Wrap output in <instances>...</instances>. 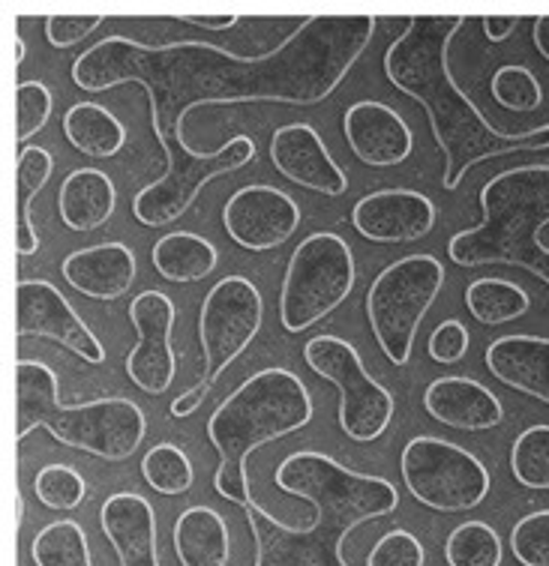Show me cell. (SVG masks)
I'll return each mask as SVG.
<instances>
[{
    "mask_svg": "<svg viewBox=\"0 0 549 566\" xmlns=\"http://www.w3.org/2000/svg\"><path fill=\"white\" fill-rule=\"evenodd\" d=\"M468 24L466 15H415L384 52V75L396 91L412 96L429 117L436 145L445 154L442 186L459 189L468 168L484 159L549 150V124L526 133H505L484 117L450 75V45Z\"/></svg>",
    "mask_w": 549,
    "mask_h": 566,
    "instance_id": "1",
    "label": "cell"
},
{
    "mask_svg": "<svg viewBox=\"0 0 549 566\" xmlns=\"http://www.w3.org/2000/svg\"><path fill=\"white\" fill-rule=\"evenodd\" d=\"M286 494L310 501V527H289L265 513L256 501L244 506L256 539V566H349L342 543L354 527L394 513L400 492L391 480L349 471L333 455L303 450L277 468Z\"/></svg>",
    "mask_w": 549,
    "mask_h": 566,
    "instance_id": "2",
    "label": "cell"
},
{
    "mask_svg": "<svg viewBox=\"0 0 549 566\" xmlns=\"http://www.w3.org/2000/svg\"><path fill=\"white\" fill-rule=\"evenodd\" d=\"M375 24V15H312L273 52L256 57L228 52L210 73L208 99L201 108L244 103L319 105L366 52Z\"/></svg>",
    "mask_w": 549,
    "mask_h": 566,
    "instance_id": "3",
    "label": "cell"
},
{
    "mask_svg": "<svg viewBox=\"0 0 549 566\" xmlns=\"http://www.w3.org/2000/svg\"><path fill=\"white\" fill-rule=\"evenodd\" d=\"M310 420L312 396L294 371L273 366L249 375L208 420V438L219 453L214 476L219 497L238 506L252 504L247 455L298 432Z\"/></svg>",
    "mask_w": 549,
    "mask_h": 566,
    "instance_id": "4",
    "label": "cell"
},
{
    "mask_svg": "<svg viewBox=\"0 0 549 566\" xmlns=\"http://www.w3.org/2000/svg\"><path fill=\"white\" fill-rule=\"evenodd\" d=\"M480 226L450 238L447 255L459 268L508 264L549 285V247L540 240L549 226V165L508 168L480 189Z\"/></svg>",
    "mask_w": 549,
    "mask_h": 566,
    "instance_id": "5",
    "label": "cell"
},
{
    "mask_svg": "<svg viewBox=\"0 0 549 566\" xmlns=\"http://www.w3.org/2000/svg\"><path fill=\"white\" fill-rule=\"evenodd\" d=\"M15 438L24 441L33 429H45L54 441L75 447L105 462H124L142 447L147 432L145 411L130 399L61 402V384L45 363H15Z\"/></svg>",
    "mask_w": 549,
    "mask_h": 566,
    "instance_id": "6",
    "label": "cell"
},
{
    "mask_svg": "<svg viewBox=\"0 0 549 566\" xmlns=\"http://www.w3.org/2000/svg\"><path fill=\"white\" fill-rule=\"evenodd\" d=\"M151 124L166 159V171L133 198V217L147 228L172 226L196 205L198 192L214 177L231 175L256 159V142L249 135H235L228 145L205 154L189 145L187 124L177 114L151 112Z\"/></svg>",
    "mask_w": 549,
    "mask_h": 566,
    "instance_id": "7",
    "label": "cell"
},
{
    "mask_svg": "<svg viewBox=\"0 0 549 566\" xmlns=\"http://www.w3.org/2000/svg\"><path fill=\"white\" fill-rule=\"evenodd\" d=\"M445 289V268L433 255H405L375 276L366 291V318L384 357L405 366L429 306Z\"/></svg>",
    "mask_w": 549,
    "mask_h": 566,
    "instance_id": "8",
    "label": "cell"
},
{
    "mask_svg": "<svg viewBox=\"0 0 549 566\" xmlns=\"http://www.w3.org/2000/svg\"><path fill=\"white\" fill-rule=\"evenodd\" d=\"M261 318H265V303H261L259 289L247 276L219 279L198 312V339L205 350L201 381L172 402V417L180 420L198 411V405L208 399L219 375L259 336Z\"/></svg>",
    "mask_w": 549,
    "mask_h": 566,
    "instance_id": "9",
    "label": "cell"
},
{
    "mask_svg": "<svg viewBox=\"0 0 549 566\" xmlns=\"http://www.w3.org/2000/svg\"><path fill=\"white\" fill-rule=\"evenodd\" d=\"M354 255L333 231H315L289 258L280 291V321L286 333H303L340 310L354 291Z\"/></svg>",
    "mask_w": 549,
    "mask_h": 566,
    "instance_id": "10",
    "label": "cell"
},
{
    "mask_svg": "<svg viewBox=\"0 0 549 566\" xmlns=\"http://www.w3.org/2000/svg\"><path fill=\"white\" fill-rule=\"evenodd\" d=\"M400 471L417 504L436 513H466L489 494V471L475 453L445 438L421 434L405 443Z\"/></svg>",
    "mask_w": 549,
    "mask_h": 566,
    "instance_id": "11",
    "label": "cell"
},
{
    "mask_svg": "<svg viewBox=\"0 0 549 566\" xmlns=\"http://www.w3.org/2000/svg\"><path fill=\"white\" fill-rule=\"evenodd\" d=\"M303 360L340 390V429L354 443H370L394 420V396L370 378L361 354L340 336H315L303 345Z\"/></svg>",
    "mask_w": 549,
    "mask_h": 566,
    "instance_id": "12",
    "label": "cell"
},
{
    "mask_svg": "<svg viewBox=\"0 0 549 566\" xmlns=\"http://www.w3.org/2000/svg\"><path fill=\"white\" fill-rule=\"evenodd\" d=\"M175 318V303L163 291H142L130 303V321L138 333V342L126 354V375L147 396H163L175 381L177 357L172 350Z\"/></svg>",
    "mask_w": 549,
    "mask_h": 566,
    "instance_id": "13",
    "label": "cell"
},
{
    "mask_svg": "<svg viewBox=\"0 0 549 566\" xmlns=\"http://www.w3.org/2000/svg\"><path fill=\"white\" fill-rule=\"evenodd\" d=\"M15 310H19V315H15L19 339L37 336V339L58 342L66 350L79 354L84 363H91V366H100L105 360V350L100 339L75 315L70 300L63 297L52 282H45V279H21L19 285H15Z\"/></svg>",
    "mask_w": 549,
    "mask_h": 566,
    "instance_id": "14",
    "label": "cell"
},
{
    "mask_svg": "<svg viewBox=\"0 0 549 566\" xmlns=\"http://www.w3.org/2000/svg\"><path fill=\"white\" fill-rule=\"evenodd\" d=\"M226 234L247 252L280 249L301 226V207L277 186H240L222 207Z\"/></svg>",
    "mask_w": 549,
    "mask_h": 566,
    "instance_id": "15",
    "label": "cell"
},
{
    "mask_svg": "<svg viewBox=\"0 0 549 566\" xmlns=\"http://www.w3.org/2000/svg\"><path fill=\"white\" fill-rule=\"evenodd\" d=\"M352 226L373 243H412L436 228V205L417 189H379L354 205Z\"/></svg>",
    "mask_w": 549,
    "mask_h": 566,
    "instance_id": "16",
    "label": "cell"
},
{
    "mask_svg": "<svg viewBox=\"0 0 549 566\" xmlns=\"http://www.w3.org/2000/svg\"><path fill=\"white\" fill-rule=\"evenodd\" d=\"M270 163L286 180L312 192L340 198L349 189V177L310 124L280 126L270 138Z\"/></svg>",
    "mask_w": 549,
    "mask_h": 566,
    "instance_id": "17",
    "label": "cell"
},
{
    "mask_svg": "<svg viewBox=\"0 0 549 566\" xmlns=\"http://www.w3.org/2000/svg\"><path fill=\"white\" fill-rule=\"evenodd\" d=\"M342 133L352 154L373 168L405 163L415 150V135H412V126L405 124L403 114L375 99L349 105L342 117Z\"/></svg>",
    "mask_w": 549,
    "mask_h": 566,
    "instance_id": "18",
    "label": "cell"
},
{
    "mask_svg": "<svg viewBox=\"0 0 549 566\" xmlns=\"http://www.w3.org/2000/svg\"><path fill=\"white\" fill-rule=\"evenodd\" d=\"M424 408L433 420L445 422L463 432H484L496 429L505 420V408L489 387L466 375H445L436 378L424 392Z\"/></svg>",
    "mask_w": 549,
    "mask_h": 566,
    "instance_id": "19",
    "label": "cell"
},
{
    "mask_svg": "<svg viewBox=\"0 0 549 566\" xmlns=\"http://www.w3.org/2000/svg\"><path fill=\"white\" fill-rule=\"evenodd\" d=\"M61 273L84 297L112 303L133 289L138 264H135L133 249L124 243H100V247L70 252L63 258Z\"/></svg>",
    "mask_w": 549,
    "mask_h": 566,
    "instance_id": "20",
    "label": "cell"
},
{
    "mask_svg": "<svg viewBox=\"0 0 549 566\" xmlns=\"http://www.w3.org/2000/svg\"><path fill=\"white\" fill-rule=\"evenodd\" d=\"M489 375L510 390L549 405V339L547 336H498L484 350Z\"/></svg>",
    "mask_w": 549,
    "mask_h": 566,
    "instance_id": "21",
    "label": "cell"
},
{
    "mask_svg": "<svg viewBox=\"0 0 549 566\" xmlns=\"http://www.w3.org/2000/svg\"><path fill=\"white\" fill-rule=\"evenodd\" d=\"M105 539L117 552L121 566H159L156 555V515L142 494L117 492L100 513Z\"/></svg>",
    "mask_w": 549,
    "mask_h": 566,
    "instance_id": "22",
    "label": "cell"
},
{
    "mask_svg": "<svg viewBox=\"0 0 549 566\" xmlns=\"http://www.w3.org/2000/svg\"><path fill=\"white\" fill-rule=\"evenodd\" d=\"M117 205V189L112 177L100 168H79L66 177L58 196L61 222L70 231H96L105 226Z\"/></svg>",
    "mask_w": 549,
    "mask_h": 566,
    "instance_id": "23",
    "label": "cell"
},
{
    "mask_svg": "<svg viewBox=\"0 0 549 566\" xmlns=\"http://www.w3.org/2000/svg\"><path fill=\"white\" fill-rule=\"evenodd\" d=\"M172 539H175V555L180 566L228 564L226 518L210 506H189L177 515Z\"/></svg>",
    "mask_w": 549,
    "mask_h": 566,
    "instance_id": "24",
    "label": "cell"
},
{
    "mask_svg": "<svg viewBox=\"0 0 549 566\" xmlns=\"http://www.w3.org/2000/svg\"><path fill=\"white\" fill-rule=\"evenodd\" d=\"M154 270L168 282H201L219 264L217 247L201 234L189 231H168L154 243L151 252Z\"/></svg>",
    "mask_w": 549,
    "mask_h": 566,
    "instance_id": "25",
    "label": "cell"
},
{
    "mask_svg": "<svg viewBox=\"0 0 549 566\" xmlns=\"http://www.w3.org/2000/svg\"><path fill=\"white\" fill-rule=\"evenodd\" d=\"M63 135L91 159H112L126 147L124 124L96 103H79L63 114Z\"/></svg>",
    "mask_w": 549,
    "mask_h": 566,
    "instance_id": "26",
    "label": "cell"
},
{
    "mask_svg": "<svg viewBox=\"0 0 549 566\" xmlns=\"http://www.w3.org/2000/svg\"><path fill=\"white\" fill-rule=\"evenodd\" d=\"M54 171V156L45 147H24L15 163V252L33 255L40 249V238L33 231L31 205L49 184Z\"/></svg>",
    "mask_w": 549,
    "mask_h": 566,
    "instance_id": "27",
    "label": "cell"
},
{
    "mask_svg": "<svg viewBox=\"0 0 549 566\" xmlns=\"http://www.w3.org/2000/svg\"><path fill=\"white\" fill-rule=\"evenodd\" d=\"M529 306V294L508 279H475L466 289V310L472 312V318L487 327L522 318Z\"/></svg>",
    "mask_w": 549,
    "mask_h": 566,
    "instance_id": "28",
    "label": "cell"
},
{
    "mask_svg": "<svg viewBox=\"0 0 549 566\" xmlns=\"http://www.w3.org/2000/svg\"><path fill=\"white\" fill-rule=\"evenodd\" d=\"M31 557L37 566H94L87 536L75 522L61 518L33 536Z\"/></svg>",
    "mask_w": 549,
    "mask_h": 566,
    "instance_id": "29",
    "label": "cell"
},
{
    "mask_svg": "<svg viewBox=\"0 0 549 566\" xmlns=\"http://www.w3.org/2000/svg\"><path fill=\"white\" fill-rule=\"evenodd\" d=\"M514 480L535 492H549V426L538 422L514 438L510 447Z\"/></svg>",
    "mask_w": 549,
    "mask_h": 566,
    "instance_id": "30",
    "label": "cell"
},
{
    "mask_svg": "<svg viewBox=\"0 0 549 566\" xmlns=\"http://www.w3.org/2000/svg\"><path fill=\"white\" fill-rule=\"evenodd\" d=\"M142 474L156 494H187L196 483L189 455L175 443H156L142 459Z\"/></svg>",
    "mask_w": 549,
    "mask_h": 566,
    "instance_id": "31",
    "label": "cell"
},
{
    "mask_svg": "<svg viewBox=\"0 0 549 566\" xmlns=\"http://www.w3.org/2000/svg\"><path fill=\"white\" fill-rule=\"evenodd\" d=\"M447 566H501V539L487 522H466L445 543Z\"/></svg>",
    "mask_w": 549,
    "mask_h": 566,
    "instance_id": "32",
    "label": "cell"
},
{
    "mask_svg": "<svg viewBox=\"0 0 549 566\" xmlns=\"http://www.w3.org/2000/svg\"><path fill=\"white\" fill-rule=\"evenodd\" d=\"M489 91H493V99L501 108H508V112L529 114L543 103V91H540L538 75L531 73L529 66H522V63H505V66H498Z\"/></svg>",
    "mask_w": 549,
    "mask_h": 566,
    "instance_id": "33",
    "label": "cell"
},
{
    "mask_svg": "<svg viewBox=\"0 0 549 566\" xmlns=\"http://www.w3.org/2000/svg\"><path fill=\"white\" fill-rule=\"evenodd\" d=\"M33 494L42 506L66 513V510L82 506L87 497V485H84V476L70 464H49L33 480Z\"/></svg>",
    "mask_w": 549,
    "mask_h": 566,
    "instance_id": "34",
    "label": "cell"
},
{
    "mask_svg": "<svg viewBox=\"0 0 549 566\" xmlns=\"http://www.w3.org/2000/svg\"><path fill=\"white\" fill-rule=\"evenodd\" d=\"M54 96L42 82H21L15 87V142H28L52 117Z\"/></svg>",
    "mask_w": 549,
    "mask_h": 566,
    "instance_id": "35",
    "label": "cell"
},
{
    "mask_svg": "<svg viewBox=\"0 0 549 566\" xmlns=\"http://www.w3.org/2000/svg\"><path fill=\"white\" fill-rule=\"evenodd\" d=\"M510 552L522 566H549V510L519 518L510 531Z\"/></svg>",
    "mask_w": 549,
    "mask_h": 566,
    "instance_id": "36",
    "label": "cell"
},
{
    "mask_svg": "<svg viewBox=\"0 0 549 566\" xmlns=\"http://www.w3.org/2000/svg\"><path fill=\"white\" fill-rule=\"evenodd\" d=\"M426 552L421 539L408 531L384 534L375 548L366 555V566H424Z\"/></svg>",
    "mask_w": 549,
    "mask_h": 566,
    "instance_id": "37",
    "label": "cell"
},
{
    "mask_svg": "<svg viewBox=\"0 0 549 566\" xmlns=\"http://www.w3.org/2000/svg\"><path fill=\"white\" fill-rule=\"evenodd\" d=\"M468 354V329L463 321H442L429 336V357L442 366H454Z\"/></svg>",
    "mask_w": 549,
    "mask_h": 566,
    "instance_id": "38",
    "label": "cell"
},
{
    "mask_svg": "<svg viewBox=\"0 0 549 566\" xmlns=\"http://www.w3.org/2000/svg\"><path fill=\"white\" fill-rule=\"evenodd\" d=\"M103 24V15H49L45 19V40L54 49H70L75 42L87 40Z\"/></svg>",
    "mask_w": 549,
    "mask_h": 566,
    "instance_id": "39",
    "label": "cell"
},
{
    "mask_svg": "<svg viewBox=\"0 0 549 566\" xmlns=\"http://www.w3.org/2000/svg\"><path fill=\"white\" fill-rule=\"evenodd\" d=\"M517 15H484V19H480V28H484L489 42H505L510 33L517 31Z\"/></svg>",
    "mask_w": 549,
    "mask_h": 566,
    "instance_id": "40",
    "label": "cell"
},
{
    "mask_svg": "<svg viewBox=\"0 0 549 566\" xmlns=\"http://www.w3.org/2000/svg\"><path fill=\"white\" fill-rule=\"evenodd\" d=\"M184 24H193V28H201V31H228L238 24V15H180Z\"/></svg>",
    "mask_w": 549,
    "mask_h": 566,
    "instance_id": "41",
    "label": "cell"
},
{
    "mask_svg": "<svg viewBox=\"0 0 549 566\" xmlns=\"http://www.w3.org/2000/svg\"><path fill=\"white\" fill-rule=\"evenodd\" d=\"M531 42H535V49L540 52V57L549 63V15H540L531 24Z\"/></svg>",
    "mask_w": 549,
    "mask_h": 566,
    "instance_id": "42",
    "label": "cell"
},
{
    "mask_svg": "<svg viewBox=\"0 0 549 566\" xmlns=\"http://www.w3.org/2000/svg\"><path fill=\"white\" fill-rule=\"evenodd\" d=\"M24 52H28V49H24V40L15 36V63H24Z\"/></svg>",
    "mask_w": 549,
    "mask_h": 566,
    "instance_id": "43",
    "label": "cell"
}]
</instances>
